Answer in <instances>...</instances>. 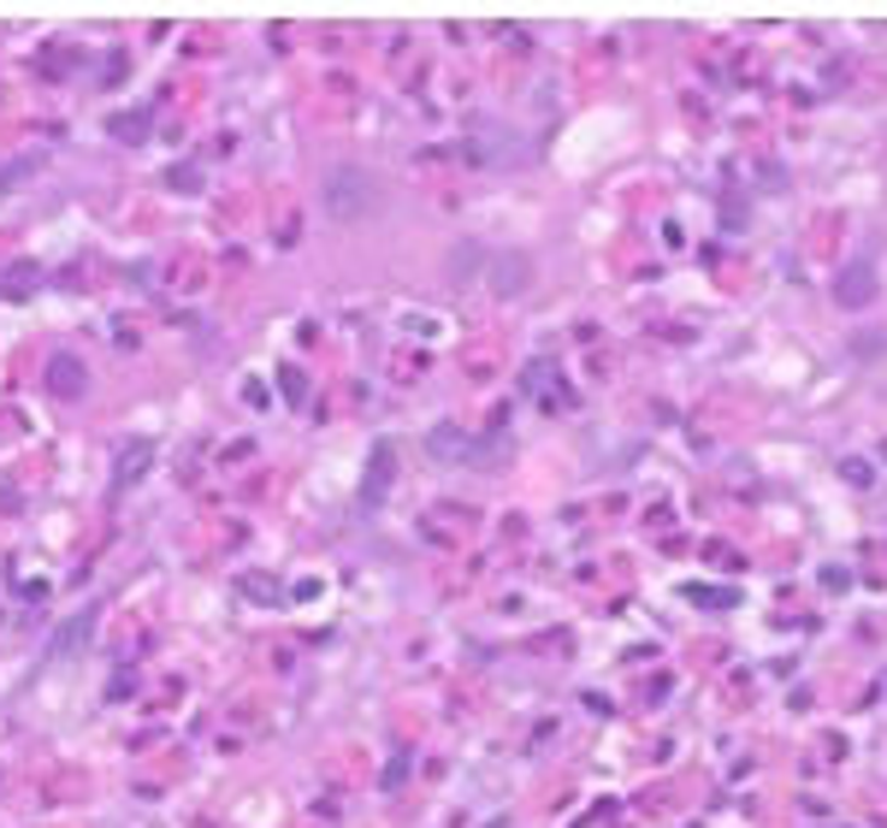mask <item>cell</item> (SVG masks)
Here are the masks:
<instances>
[{"label": "cell", "mask_w": 887, "mask_h": 828, "mask_svg": "<svg viewBox=\"0 0 887 828\" xmlns=\"http://www.w3.org/2000/svg\"><path fill=\"white\" fill-rule=\"evenodd\" d=\"M319 201H326L331 220L355 225V220H367V213L380 208V178L361 172V166H331L326 184H319Z\"/></svg>", "instance_id": "cell-1"}, {"label": "cell", "mask_w": 887, "mask_h": 828, "mask_svg": "<svg viewBox=\"0 0 887 828\" xmlns=\"http://www.w3.org/2000/svg\"><path fill=\"white\" fill-rule=\"evenodd\" d=\"M42 373H48V390H54V397H66V403L90 390V368H83V361L71 355V350H54V355H48V368H42Z\"/></svg>", "instance_id": "cell-2"}, {"label": "cell", "mask_w": 887, "mask_h": 828, "mask_svg": "<svg viewBox=\"0 0 887 828\" xmlns=\"http://www.w3.org/2000/svg\"><path fill=\"white\" fill-rule=\"evenodd\" d=\"M840 302H847V308L876 302V272H870V260H852V267L840 272Z\"/></svg>", "instance_id": "cell-3"}, {"label": "cell", "mask_w": 887, "mask_h": 828, "mask_svg": "<svg viewBox=\"0 0 887 828\" xmlns=\"http://www.w3.org/2000/svg\"><path fill=\"white\" fill-rule=\"evenodd\" d=\"M533 279V267H527V255H503L498 267H491V296H521Z\"/></svg>", "instance_id": "cell-4"}, {"label": "cell", "mask_w": 887, "mask_h": 828, "mask_svg": "<svg viewBox=\"0 0 887 828\" xmlns=\"http://www.w3.org/2000/svg\"><path fill=\"white\" fill-rule=\"evenodd\" d=\"M432 456H444V462H468V456H474V444L462 439L456 427H439V432H432Z\"/></svg>", "instance_id": "cell-5"}, {"label": "cell", "mask_w": 887, "mask_h": 828, "mask_svg": "<svg viewBox=\"0 0 887 828\" xmlns=\"http://www.w3.org/2000/svg\"><path fill=\"white\" fill-rule=\"evenodd\" d=\"M142 468H149V444H137V450H125V456H119V486H125V479H130V474H142Z\"/></svg>", "instance_id": "cell-6"}, {"label": "cell", "mask_w": 887, "mask_h": 828, "mask_svg": "<svg viewBox=\"0 0 887 828\" xmlns=\"http://www.w3.org/2000/svg\"><path fill=\"white\" fill-rule=\"evenodd\" d=\"M882 343H887L882 331H864V338H857V355H882Z\"/></svg>", "instance_id": "cell-7"}, {"label": "cell", "mask_w": 887, "mask_h": 828, "mask_svg": "<svg viewBox=\"0 0 887 828\" xmlns=\"http://www.w3.org/2000/svg\"><path fill=\"white\" fill-rule=\"evenodd\" d=\"M491 828H503V823H491Z\"/></svg>", "instance_id": "cell-8"}]
</instances>
